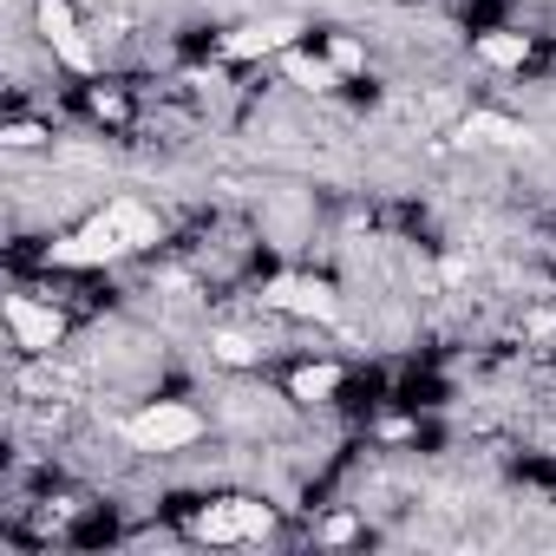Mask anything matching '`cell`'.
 Masks as SVG:
<instances>
[{"instance_id": "ba28073f", "label": "cell", "mask_w": 556, "mask_h": 556, "mask_svg": "<svg viewBox=\"0 0 556 556\" xmlns=\"http://www.w3.org/2000/svg\"><path fill=\"white\" fill-rule=\"evenodd\" d=\"M465 138H478V144H517L523 131H517L510 118H491V112H478V118L465 125Z\"/></svg>"}, {"instance_id": "30bf717a", "label": "cell", "mask_w": 556, "mask_h": 556, "mask_svg": "<svg viewBox=\"0 0 556 556\" xmlns=\"http://www.w3.org/2000/svg\"><path fill=\"white\" fill-rule=\"evenodd\" d=\"M289 79L321 92V86H334V66H321V60H308V53H289Z\"/></svg>"}, {"instance_id": "4fadbf2b", "label": "cell", "mask_w": 556, "mask_h": 556, "mask_svg": "<svg viewBox=\"0 0 556 556\" xmlns=\"http://www.w3.org/2000/svg\"><path fill=\"white\" fill-rule=\"evenodd\" d=\"M334 66H361V47L354 40H334Z\"/></svg>"}, {"instance_id": "7a4b0ae2", "label": "cell", "mask_w": 556, "mask_h": 556, "mask_svg": "<svg viewBox=\"0 0 556 556\" xmlns=\"http://www.w3.org/2000/svg\"><path fill=\"white\" fill-rule=\"evenodd\" d=\"M203 432V419L190 413V406H144L138 419H131V445H144V452H177V445H190Z\"/></svg>"}, {"instance_id": "8992f818", "label": "cell", "mask_w": 556, "mask_h": 556, "mask_svg": "<svg viewBox=\"0 0 556 556\" xmlns=\"http://www.w3.org/2000/svg\"><path fill=\"white\" fill-rule=\"evenodd\" d=\"M295 34H302L295 21H262V27H242V34H229V53H236V60H255V53H282Z\"/></svg>"}, {"instance_id": "5b68a950", "label": "cell", "mask_w": 556, "mask_h": 556, "mask_svg": "<svg viewBox=\"0 0 556 556\" xmlns=\"http://www.w3.org/2000/svg\"><path fill=\"white\" fill-rule=\"evenodd\" d=\"M262 302L282 308V315H334V289L328 282H295V275H282Z\"/></svg>"}, {"instance_id": "8fae6325", "label": "cell", "mask_w": 556, "mask_h": 556, "mask_svg": "<svg viewBox=\"0 0 556 556\" xmlns=\"http://www.w3.org/2000/svg\"><path fill=\"white\" fill-rule=\"evenodd\" d=\"M216 361H229V367H249V361H255V348H249L242 334H216Z\"/></svg>"}, {"instance_id": "3957f363", "label": "cell", "mask_w": 556, "mask_h": 556, "mask_svg": "<svg viewBox=\"0 0 556 556\" xmlns=\"http://www.w3.org/2000/svg\"><path fill=\"white\" fill-rule=\"evenodd\" d=\"M268 504H249V497H236V504H210L203 517H197V536L203 543H236V536H268Z\"/></svg>"}, {"instance_id": "7c38bea8", "label": "cell", "mask_w": 556, "mask_h": 556, "mask_svg": "<svg viewBox=\"0 0 556 556\" xmlns=\"http://www.w3.org/2000/svg\"><path fill=\"white\" fill-rule=\"evenodd\" d=\"M40 138H47L40 125H8V144H40Z\"/></svg>"}, {"instance_id": "277c9868", "label": "cell", "mask_w": 556, "mask_h": 556, "mask_svg": "<svg viewBox=\"0 0 556 556\" xmlns=\"http://www.w3.org/2000/svg\"><path fill=\"white\" fill-rule=\"evenodd\" d=\"M8 321H14L21 348H34V354H53V348H60V315H53V308H40V302L14 295V302H8Z\"/></svg>"}, {"instance_id": "52a82bcc", "label": "cell", "mask_w": 556, "mask_h": 556, "mask_svg": "<svg viewBox=\"0 0 556 556\" xmlns=\"http://www.w3.org/2000/svg\"><path fill=\"white\" fill-rule=\"evenodd\" d=\"M484 66H523V53H530V40L523 34H484Z\"/></svg>"}, {"instance_id": "6da1fadb", "label": "cell", "mask_w": 556, "mask_h": 556, "mask_svg": "<svg viewBox=\"0 0 556 556\" xmlns=\"http://www.w3.org/2000/svg\"><path fill=\"white\" fill-rule=\"evenodd\" d=\"M144 242H157V216L138 210V203H112V210L92 216L79 236H66L53 255L73 262V268H86V262H112V255H125V249H144Z\"/></svg>"}, {"instance_id": "9c48e42d", "label": "cell", "mask_w": 556, "mask_h": 556, "mask_svg": "<svg viewBox=\"0 0 556 556\" xmlns=\"http://www.w3.org/2000/svg\"><path fill=\"white\" fill-rule=\"evenodd\" d=\"M341 387V367H302L295 374V400H328Z\"/></svg>"}]
</instances>
